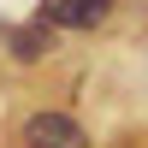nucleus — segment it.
<instances>
[{"instance_id":"nucleus-1","label":"nucleus","mask_w":148,"mask_h":148,"mask_svg":"<svg viewBox=\"0 0 148 148\" xmlns=\"http://www.w3.org/2000/svg\"><path fill=\"white\" fill-rule=\"evenodd\" d=\"M18 148H95V136L59 107H42L18 125Z\"/></svg>"},{"instance_id":"nucleus-2","label":"nucleus","mask_w":148,"mask_h":148,"mask_svg":"<svg viewBox=\"0 0 148 148\" xmlns=\"http://www.w3.org/2000/svg\"><path fill=\"white\" fill-rule=\"evenodd\" d=\"M53 36H59V24L47 18V12H36L30 24H18V30L6 36V53L18 59V65H36V59H47V53H53V47H59Z\"/></svg>"},{"instance_id":"nucleus-3","label":"nucleus","mask_w":148,"mask_h":148,"mask_svg":"<svg viewBox=\"0 0 148 148\" xmlns=\"http://www.w3.org/2000/svg\"><path fill=\"white\" fill-rule=\"evenodd\" d=\"M113 6L119 0H53V6H42V12L59 24V30H95V24L113 18Z\"/></svg>"}]
</instances>
